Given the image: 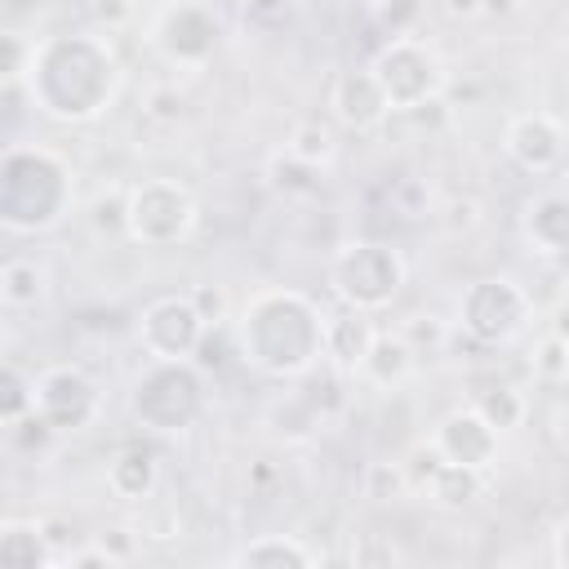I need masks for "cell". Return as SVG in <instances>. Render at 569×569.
I'll return each instance as SVG.
<instances>
[{
	"label": "cell",
	"instance_id": "cell-1",
	"mask_svg": "<svg viewBox=\"0 0 569 569\" xmlns=\"http://www.w3.org/2000/svg\"><path fill=\"white\" fill-rule=\"evenodd\" d=\"M22 76H27L36 107L53 120H67V124L102 116L107 102L116 98V84H120L116 53L93 31L53 36L44 44H31Z\"/></svg>",
	"mask_w": 569,
	"mask_h": 569
},
{
	"label": "cell",
	"instance_id": "cell-2",
	"mask_svg": "<svg viewBox=\"0 0 569 569\" xmlns=\"http://www.w3.org/2000/svg\"><path fill=\"white\" fill-rule=\"evenodd\" d=\"M240 356L271 378H302L325 360L320 347V307L293 289L253 293L231 329Z\"/></svg>",
	"mask_w": 569,
	"mask_h": 569
},
{
	"label": "cell",
	"instance_id": "cell-3",
	"mask_svg": "<svg viewBox=\"0 0 569 569\" xmlns=\"http://www.w3.org/2000/svg\"><path fill=\"white\" fill-rule=\"evenodd\" d=\"M71 204V169L44 147H9L0 156V227L36 236L62 222Z\"/></svg>",
	"mask_w": 569,
	"mask_h": 569
},
{
	"label": "cell",
	"instance_id": "cell-4",
	"mask_svg": "<svg viewBox=\"0 0 569 569\" xmlns=\"http://www.w3.org/2000/svg\"><path fill=\"white\" fill-rule=\"evenodd\" d=\"M405 276L409 267L400 249H391L387 240H347L329 262V289L338 293V302L360 311L391 307L396 293L405 289Z\"/></svg>",
	"mask_w": 569,
	"mask_h": 569
},
{
	"label": "cell",
	"instance_id": "cell-5",
	"mask_svg": "<svg viewBox=\"0 0 569 569\" xmlns=\"http://www.w3.org/2000/svg\"><path fill=\"white\" fill-rule=\"evenodd\" d=\"M391 111H422L445 93V62L418 36H391L369 62Z\"/></svg>",
	"mask_w": 569,
	"mask_h": 569
},
{
	"label": "cell",
	"instance_id": "cell-6",
	"mask_svg": "<svg viewBox=\"0 0 569 569\" xmlns=\"http://www.w3.org/2000/svg\"><path fill=\"white\" fill-rule=\"evenodd\" d=\"M129 409L151 431H182L204 409V378L191 360H151L133 382Z\"/></svg>",
	"mask_w": 569,
	"mask_h": 569
},
{
	"label": "cell",
	"instance_id": "cell-7",
	"mask_svg": "<svg viewBox=\"0 0 569 569\" xmlns=\"http://www.w3.org/2000/svg\"><path fill=\"white\" fill-rule=\"evenodd\" d=\"M529 316H533V302L511 276H485L462 289L453 325L480 347H507L511 338L525 333Z\"/></svg>",
	"mask_w": 569,
	"mask_h": 569
},
{
	"label": "cell",
	"instance_id": "cell-8",
	"mask_svg": "<svg viewBox=\"0 0 569 569\" xmlns=\"http://www.w3.org/2000/svg\"><path fill=\"white\" fill-rule=\"evenodd\" d=\"M196 227V200L173 178H147L124 196V231L147 249H169Z\"/></svg>",
	"mask_w": 569,
	"mask_h": 569
},
{
	"label": "cell",
	"instance_id": "cell-9",
	"mask_svg": "<svg viewBox=\"0 0 569 569\" xmlns=\"http://www.w3.org/2000/svg\"><path fill=\"white\" fill-rule=\"evenodd\" d=\"M53 436L58 431H84L102 413L98 382L76 365H53L36 378V409H31Z\"/></svg>",
	"mask_w": 569,
	"mask_h": 569
},
{
	"label": "cell",
	"instance_id": "cell-10",
	"mask_svg": "<svg viewBox=\"0 0 569 569\" xmlns=\"http://www.w3.org/2000/svg\"><path fill=\"white\" fill-rule=\"evenodd\" d=\"M400 471H405V489H409V493H422L427 502H436V507H445V511L471 507V502L480 498V489H485V480H480L485 471L445 462L427 440L409 453V462H400Z\"/></svg>",
	"mask_w": 569,
	"mask_h": 569
},
{
	"label": "cell",
	"instance_id": "cell-11",
	"mask_svg": "<svg viewBox=\"0 0 569 569\" xmlns=\"http://www.w3.org/2000/svg\"><path fill=\"white\" fill-rule=\"evenodd\" d=\"M200 333H204V320H200V311L191 307L187 293L156 298L142 311V325H138V342L151 360H191Z\"/></svg>",
	"mask_w": 569,
	"mask_h": 569
},
{
	"label": "cell",
	"instance_id": "cell-12",
	"mask_svg": "<svg viewBox=\"0 0 569 569\" xmlns=\"http://www.w3.org/2000/svg\"><path fill=\"white\" fill-rule=\"evenodd\" d=\"M502 151L516 169L533 178H551L565 164V124L551 111H520L502 129Z\"/></svg>",
	"mask_w": 569,
	"mask_h": 569
},
{
	"label": "cell",
	"instance_id": "cell-13",
	"mask_svg": "<svg viewBox=\"0 0 569 569\" xmlns=\"http://www.w3.org/2000/svg\"><path fill=\"white\" fill-rule=\"evenodd\" d=\"M151 44L169 58V62H182V67H200L213 49H218V18L204 9V4H173L160 13L156 31H151Z\"/></svg>",
	"mask_w": 569,
	"mask_h": 569
},
{
	"label": "cell",
	"instance_id": "cell-14",
	"mask_svg": "<svg viewBox=\"0 0 569 569\" xmlns=\"http://www.w3.org/2000/svg\"><path fill=\"white\" fill-rule=\"evenodd\" d=\"M445 462H458V467H471V471H485L493 458H498V431L467 405V409H449L431 440H427Z\"/></svg>",
	"mask_w": 569,
	"mask_h": 569
},
{
	"label": "cell",
	"instance_id": "cell-15",
	"mask_svg": "<svg viewBox=\"0 0 569 569\" xmlns=\"http://www.w3.org/2000/svg\"><path fill=\"white\" fill-rule=\"evenodd\" d=\"M373 333H378L373 311H360V307H347V302H338L333 311H320L325 365L333 373H360V360H365Z\"/></svg>",
	"mask_w": 569,
	"mask_h": 569
},
{
	"label": "cell",
	"instance_id": "cell-16",
	"mask_svg": "<svg viewBox=\"0 0 569 569\" xmlns=\"http://www.w3.org/2000/svg\"><path fill=\"white\" fill-rule=\"evenodd\" d=\"M329 107H333V120L342 129H356V133H369L391 116V107H387V98H382V89H378L369 67L342 71L333 93H329Z\"/></svg>",
	"mask_w": 569,
	"mask_h": 569
},
{
	"label": "cell",
	"instance_id": "cell-17",
	"mask_svg": "<svg viewBox=\"0 0 569 569\" xmlns=\"http://www.w3.org/2000/svg\"><path fill=\"white\" fill-rule=\"evenodd\" d=\"M520 236H525L529 253H538V258H560L569 249V200L560 187H547L525 204Z\"/></svg>",
	"mask_w": 569,
	"mask_h": 569
},
{
	"label": "cell",
	"instance_id": "cell-18",
	"mask_svg": "<svg viewBox=\"0 0 569 569\" xmlns=\"http://www.w3.org/2000/svg\"><path fill=\"white\" fill-rule=\"evenodd\" d=\"M156 480H160V462H156V453L142 449V445L120 449V453L111 458V467H107V489H111L116 498H124V502H147L151 489H156Z\"/></svg>",
	"mask_w": 569,
	"mask_h": 569
},
{
	"label": "cell",
	"instance_id": "cell-19",
	"mask_svg": "<svg viewBox=\"0 0 569 569\" xmlns=\"http://www.w3.org/2000/svg\"><path fill=\"white\" fill-rule=\"evenodd\" d=\"M231 565H240V569H307V565H320V551H311L284 533H262V538L244 542L240 551H231Z\"/></svg>",
	"mask_w": 569,
	"mask_h": 569
},
{
	"label": "cell",
	"instance_id": "cell-20",
	"mask_svg": "<svg viewBox=\"0 0 569 569\" xmlns=\"http://www.w3.org/2000/svg\"><path fill=\"white\" fill-rule=\"evenodd\" d=\"M49 298V267L36 258H4L0 262V307L31 311Z\"/></svg>",
	"mask_w": 569,
	"mask_h": 569
},
{
	"label": "cell",
	"instance_id": "cell-21",
	"mask_svg": "<svg viewBox=\"0 0 569 569\" xmlns=\"http://www.w3.org/2000/svg\"><path fill=\"white\" fill-rule=\"evenodd\" d=\"M413 347L400 338V333H373V342H369V351H365V360H360V378H369V382H378V387H400L409 373H413Z\"/></svg>",
	"mask_w": 569,
	"mask_h": 569
},
{
	"label": "cell",
	"instance_id": "cell-22",
	"mask_svg": "<svg viewBox=\"0 0 569 569\" xmlns=\"http://www.w3.org/2000/svg\"><path fill=\"white\" fill-rule=\"evenodd\" d=\"M36 565H53V547L44 538V525L4 520L0 525V569H36Z\"/></svg>",
	"mask_w": 569,
	"mask_h": 569
},
{
	"label": "cell",
	"instance_id": "cell-23",
	"mask_svg": "<svg viewBox=\"0 0 569 569\" xmlns=\"http://www.w3.org/2000/svg\"><path fill=\"white\" fill-rule=\"evenodd\" d=\"M284 151H289L293 160L311 164V169H329V160L338 156V138H333L329 124H320V120H302V124L289 133Z\"/></svg>",
	"mask_w": 569,
	"mask_h": 569
},
{
	"label": "cell",
	"instance_id": "cell-24",
	"mask_svg": "<svg viewBox=\"0 0 569 569\" xmlns=\"http://www.w3.org/2000/svg\"><path fill=\"white\" fill-rule=\"evenodd\" d=\"M471 409H476L498 436H502V431H516V427L525 422V413H529V405H525V396H520L516 387H489V391L476 396Z\"/></svg>",
	"mask_w": 569,
	"mask_h": 569
},
{
	"label": "cell",
	"instance_id": "cell-25",
	"mask_svg": "<svg viewBox=\"0 0 569 569\" xmlns=\"http://www.w3.org/2000/svg\"><path fill=\"white\" fill-rule=\"evenodd\" d=\"M31 409H36V382H31L18 365H9V360L0 356V427L27 418Z\"/></svg>",
	"mask_w": 569,
	"mask_h": 569
},
{
	"label": "cell",
	"instance_id": "cell-26",
	"mask_svg": "<svg viewBox=\"0 0 569 569\" xmlns=\"http://www.w3.org/2000/svg\"><path fill=\"white\" fill-rule=\"evenodd\" d=\"M533 378L542 387H551V391H560L569 382V347H565V333L560 329L542 333V342L533 347Z\"/></svg>",
	"mask_w": 569,
	"mask_h": 569
},
{
	"label": "cell",
	"instance_id": "cell-27",
	"mask_svg": "<svg viewBox=\"0 0 569 569\" xmlns=\"http://www.w3.org/2000/svg\"><path fill=\"white\" fill-rule=\"evenodd\" d=\"M369 9H373V18H378L391 36H413V22H418V13H422V0H373ZM391 36H387V40H391Z\"/></svg>",
	"mask_w": 569,
	"mask_h": 569
},
{
	"label": "cell",
	"instance_id": "cell-28",
	"mask_svg": "<svg viewBox=\"0 0 569 569\" xmlns=\"http://www.w3.org/2000/svg\"><path fill=\"white\" fill-rule=\"evenodd\" d=\"M365 493L378 498V502H391V498L409 493V489H405V471H400V462H369V471H365Z\"/></svg>",
	"mask_w": 569,
	"mask_h": 569
},
{
	"label": "cell",
	"instance_id": "cell-29",
	"mask_svg": "<svg viewBox=\"0 0 569 569\" xmlns=\"http://www.w3.org/2000/svg\"><path fill=\"white\" fill-rule=\"evenodd\" d=\"M187 298H191V307L200 311V320H204V325L227 320V293H222L218 284H196Z\"/></svg>",
	"mask_w": 569,
	"mask_h": 569
},
{
	"label": "cell",
	"instance_id": "cell-30",
	"mask_svg": "<svg viewBox=\"0 0 569 569\" xmlns=\"http://www.w3.org/2000/svg\"><path fill=\"white\" fill-rule=\"evenodd\" d=\"M27 58H31V44H22L13 31H0V80H13L27 71Z\"/></svg>",
	"mask_w": 569,
	"mask_h": 569
},
{
	"label": "cell",
	"instance_id": "cell-31",
	"mask_svg": "<svg viewBox=\"0 0 569 569\" xmlns=\"http://www.w3.org/2000/svg\"><path fill=\"white\" fill-rule=\"evenodd\" d=\"M449 18H476L480 13V0H440Z\"/></svg>",
	"mask_w": 569,
	"mask_h": 569
},
{
	"label": "cell",
	"instance_id": "cell-32",
	"mask_svg": "<svg viewBox=\"0 0 569 569\" xmlns=\"http://www.w3.org/2000/svg\"><path fill=\"white\" fill-rule=\"evenodd\" d=\"M516 0H480V13H511Z\"/></svg>",
	"mask_w": 569,
	"mask_h": 569
},
{
	"label": "cell",
	"instance_id": "cell-33",
	"mask_svg": "<svg viewBox=\"0 0 569 569\" xmlns=\"http://www.w3.org/2000/svg\"><path fill=\"white\" fill-rule=\"evenodd\" d=\"M0 356H4V325H0Z\"/></svg>",
	"mask_w": 569,
	"mask_h": 569
}]
</instances>
